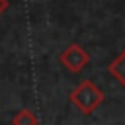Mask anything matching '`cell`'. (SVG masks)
I'll return each mask as SVG.
<instances>
[{
	"label": "cell",
	"instance_id": "obj_1",
	"mask_svg": "<svg viewBox=\"0 0 125 125\" xmlns=\"http://www.w3.org/2000/svg\"><path fill=\"white\" fill-rule=\"evenodd\" d=\"M105 94L92 82V80H82L70 94H68V102L84 115H90L96 111V107L100 104H104Z\"/></svg>",
	"mask_w": 125,
	"mask_h": 125
},
{
	"label": "cell",
	"instance_id": "obj_2",
	"mask_svg": "<svg viewBox=\"0 0 125 125\" xmlns=\"http://www.w3.org/2000/svg\"><path fill=\"white\" fill-rule=\"evenodd\" d=\"M59 62L72 74H78L82 68H86L90 64V55L88 51L80 45V43H70L66 45L61 55H59Z\"/></svg>",
	"mask_w": 125,
	"mask_h": 125
},
{
	"label": "cell",
	"instance_id": "obj_3",
	"mask_svg": "<svg viewBox=\"0 0 125 125\" xmlns=\"http://www.w3.org/2000/svg\"><path fill=\"white\" fill-rule=\"evenodd\" d=\"M107 72L125 88V49L107 64Z\"/></svg>",
	"mask_w": 125,
	"mask_h": 125
},
{
	"label": "cell",
	"instance_id": "obj_4",
	"mask_svg": "<svg viewBox=\"0 0 125 125\" xmlns=\"http://www.w3.org/2000/svg\"><path fill=\"white\" fill-rule=\"evenodd\" d=\"M10 123H12V125H39V117H37L31 109H20V111L12 117Z\"/></svg>",
	"mask_w": 125,
	"mask_h": 125
},
{
	"label": "cell",
	"instance_id": "obj_5",
	"mask_svg": "<svg viewBox=\"0 0 125 125\" xmlns=\"http://www.w3.org/2000/svg\"><path fill=\"white\" fill-rule=\"evenodd\" d=\"M8 8H10V2H8V0H0V16H2Z\"/></svg>",
	"mask_w": 125,
	"mask_h": 125
}]
</instances>
